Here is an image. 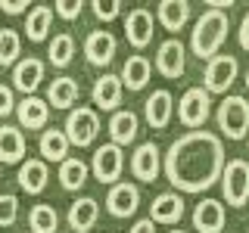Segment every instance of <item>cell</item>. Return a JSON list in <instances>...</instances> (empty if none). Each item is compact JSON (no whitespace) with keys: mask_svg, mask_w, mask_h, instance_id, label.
Returning <instances> with one entry per match:
<instances>
[{"mask_svg":"<svg viewBox=\"0 0 249 233\" xmlns=\"http://www.w3.org/2000/svg\"><path fill=\"white\" fill-rule=\"evenodd\" d=\"M224 146L212 131H190L165 152V177L181 193H202L224 174Z\"/></svg>","mask_w":249,"mask_h":233,"instance_id":"obj_1","label":"cell"},{"mask_svg":"<svg viewBox=\"0 0 249 233\" xmlns=\"http://www.w3.org/2000/svg\"><path fill=\"white\" fill-rule=\"evenodd\" d=\"M228 28H231V19L224 10H206L196 19V25H193V34H190V47L193 53H196L199 59H212L218 56V50H221L224 37H228Z\"/></svg>","mask_w":249,"mask_h":233,"instance_id":"obj_2","label":"cell"},{"mask_svg":"<svg viewBox=\"0 0 249 233\" xmlns=\"http://www.w3.org/2000/svg\"><path fill=\"white\" fill-rule=\"evenodd\" d=\"M218 128L224 137L231 140H243L249 137V100L246 97H228L218 106Z\"/></svg>","mask_w":249,"mask_h":233,"instance_id":"obj_3","label":"cell"},{"mask_svg":"<svg viewBox=\"0 0 249 233\" xmlns=\"http://www.w3.org/2000/svg\"><path fill=\"white\" fill-rule=\"evenodd\" d=\"M221 193H224V202H231L233 208H243L249 202V162L246 159H231L224 165Z\"/></svg>","mask_w":249,"mask_h":233,"instance_id":"obj_4","label":"cell"},{"mask_svg":"<svg viewBox=\"0 0 249 233\" xmlns=\"http://www.w3.org/2000/svg\"><path fill=\"white\" fill-rule=\"evenodd\" d=\"M100 134V115L90 106H78L66 118V137L72 146H90Z\"/></svg>","mask_w":249,"mask_h":233,"instance_id":"obj_5","label":"cell"},{"mask_svg":"<svg viewBox=\"0 0 249 233\" xmlns=\"http://www.w3.org/2000/svg\"><path fill=\"white\" fill-rule=\"evenodd\" d=\"M237 56H231V53H218L206 62V72H202V87L209 93H224L231 90V84L237 81Z\"/></svg>","mask_w":249,"mask_h":233,"instance_id":"obj_6","label":"cell"},{"mask_svg":"<svg viewBox=\"0 0 249 233\" xmlns=\"http://www.w3.org/2000/svg\"><path fill=\"white\" fill-rule=\"evenodd\" d=\"M209 112H212V100H209L206 87H190L181 97V106H178V118H181L184 128L199 131V124H206Z\"/></svg>","mask_w":249,"mask_h":233,"instance_id":"obj_7","label":"cell"},{"mask_svg":"<svg viewBox=\"0 0 249 233\" xmlns=\"http://www.w3.org/2000/svg\"><path fill=\"white\" fill-rule=\"evenodd\" d=\"M122 168H124V155H122V146L115 143H103L97 146V152H93V162H90V171L93 177H97L100 183H119L122 177Z\"/></svg>","mask_w":249,"mask_h":233,"instance_id":"obj_8","label":"cell"},{"mask_svg":"<svg viewBox=\"0 0 249 233\" xmlns=\"http://www.w3.org/2000/svg\"><path fill=\"white\" fill-rule=\"evenodd\" d=\"M187 66V50L178 37H168L165 44H159V53H156V72L165 78H181Z\"/></svg>","mask_w":249,"mask_h":233,"instance_id":"obj_9","label":"cell"},{"mask_svg":"<svg viewBox=\"0 0 249 233\" xmlns=\"http://www.w3.org/2000/svg\"><path fill=\"white\" fill-rule=\"evenodd\" d=\"M140 205V190L128 181H119L106 196V212L112 217H131Z\"/></svg>","mask_w":249,"mask_h":233,"instance_id":"obj_10","label":"cell"},{"mask_svg":"<svg viewBox=\"0 0 249 233\" xmlns=\"http://www.w3.org/2000/svg\"><path fill=\"white\" fill-rule=\"evenodd\" d=\"M153 13L146 10V6H137V10H131L124 16V37H128L131 47H137V50H143L146 44L153 41Z\"/></svg>","mask_w":249,"mask_h":233,"instance_id":"obj_11","label":"cell"},{"mask_svg":"<svg viewBox=\"0 0 249 233\" xmlns=\"http://www.w3.org/2000/svg\"><path fill=\"white\" fill-rule=\"evenodd\" d=\"M162 171V159H159V146L156 143H140L134 152H131V174L140 177V181H156Z\"/></svg>","mask_w":249,"mask_h":233,"instance_id":"obj_12","label":"cell"},{"mask_svg":"<svg viewBox=\"0 0 249 233\" xmlns=\"http://www.w3.org/2000/svg\"><path fill=\"white\" fill-rule=\"evenodd\" d=\"M224 221H228V215H224V205L218 199H202L193 208V227L199 233H221Z\"/></svg>","mask_w":249,"mask_h":233,"instance_id":"obj_13","label":"cell"},{"mask_svg":"<svg viewBox=\"0 0 249 233\" xmlns=\"http://www.w3.org/2000/svg\"><path fill=\"white\" fill-rule=\"evenodd\" d=\"M84 56L90 66H109L115 56V37L106 28H97L84 37Z\"/></svg>","mask_w":249,"mask_h":233,"instance_id":"obj_14","label":"cell"},{"mask_svg":"<svg viewBox=\"0 0 249 233\" xmlns=\"http://www.w3.org/2000/svg\"><path fill=\"white\" fill-rule=\"evenodd\" d=\"M122 90H124V84H122L119 75H103V78H97L90 97H93V103H97V109H103V112H119Z\"/></svg>","mask_w":249,"mask_h":233,"instance_id":"obj_15","label":"cell"},{"mask_svg":"<svg viewBox=\"0 0 249 233\" xmlns=\"http://www.w3.org/2000/svg\"><path fill=\"white\" fill-rule=\"evenodd\" d=\"M171 112H175V103H171V93L168 90H153L143 103V115H146V124L156 131H162L165 124L171 121Z\"/></svg>","mask_w":249,"mask_h":233,"instance_id":"obj_16","label":"cell"},{"mask_svg":"<svg viewBox=\"0 0 249 233\" xmlns=\"http://www.w3.org/2000/svg\"><path fill=\"white\" fill-rule=\"evenodd\" d=\"M184 217V199L178 193H159L150 205V221L153 224H178Z\"/></svg>","mask_w":249,"mask_h":233,"instance_id":"obj_17","label":"cell"},{"mask_svg":"<svg viewBox=\"0 0 249 233\" xmlns=\"http://www.w3.org/2000/svg\"><path fill=\"white\" fill-rule=\"evenodd\" d=\"M150 75H153V62L146 59V56H140V53H134V56H128L124 59V66H122V84L124 87H131V90H143L146 84H150Z\"/></svg>","mask_w":249,"mask_h":233,"instance_id":"obj_18","label":"cell"},{"mask_svg":"<svg viewBox=\"0 0 249 233\" xmlns=\"http://www.w3.org/2000/svg\"><path fill=\"white\" fill-rule=\"evenodd\" d=\"M41 78H44V62H41V59L28 56V59H19V62H16L13 84H16L22 93L35 97V90H37V84H41Z\"/></svg>","mask_w":249,"mask_h":233,"instance_id":"obj_19","label":"cell"},{"mask_svg":"<svg viewBox=\"0 0 249 233\" xmlns=\"http://www.w3.org/2000/svg\"><path fill=\"white\" fill-rule=\"evenodd\" d=\"M97 217H100L97 199L81 196V199L72 202V208H69V227H72L75 233H88L93 224H97Z\"/></svg>","mask_w":249,"mask_h":233,"instance_id":"obj_20","label":"cell"},{"mask_svg":"<svg viewBox=\"0 0 249 233\" xmlns=\"http://www.w3.org/2000/svg\"><path fill=\"white\" fill-rule=\"evenodd\" d=\"M25 162V134L19 128H0V165Z\"/></svg>","mask_w":249,"mask_h":233,"instance_id":"obj_21","label":"cell"},{"mask_svg":"<svg viewBox=\"0 0 249 233\" xmlns=\"http://www.w3.org/2000/svg\"><path fill=\"white\" fill-rule=\"evenodd\" d=\"M47 177H50V171H47V162L44 159H28L19 165V186L31 196H37V193H44L47 186Z\"/></svg>","mask_w":249,"mask_h":233,"instance_id":"obj_22","label":"cell"},{"mask_svg":"<svg viewBox=\"0 0 249 233\" xmlns=\"http://www.w3.org/2000/svg\"><path fill=\"white\" fill-rule=\"evenodd\" d=\"M16 115H19L22 128L37 131V128L47 124V118H50V106H47V100H41V97H25L19 106H16Z\"/></svg>","mask_w":249,"mask_h":233,"instance_id":"obj_23","label":"cell"},{"mask_svg":"<svg viewBox=\"0 0 249 233\" xmlns=\"http://www.w3.org/2000/svg\"><path fill=\"white\" fill-rule=\"evenodd\" d=\"M156 19H159V25L165 31H181L187 25V19H190V3H184V0H162L156 6Z\"/></svg>","mask_w":249,"mask_h":233,"instance_id":"obj_24","label":"cell"},{"mask_svg":"<svg viewBox=\"0 0 249 233\" xmlns=\"http://www.w3.org/2000/svg\"><path fill=\"white\" fill-rule=\"evenodd\" d=\"M69 137H66V131H59V128H47L44 134H41V143H37V150H41L44 155V162H66L69 159Z\"/></svg>","mask_w":249,"mask_h":233,"instance_id":"obj_25","label":"cell"},{"mask_svg":"<svg viewBox=\"0 0 249 233\" xmlns=\"http://www.w3.org/2000/svg\"><path fill=\"white\" fill-rule=\"evenodd\" d=\"M137 115L131 112V109H119V112H112V118H109V137H112L115 146H124L131 143V140L137 137Z\"/></svg>","mask_w":249,"mask_h":233,"instance_id":"obj_26","label":"cell"},{"mask_svg":"<svg viewBox=\"0 0 249 233\" xmlns=\"http://www.w3.org/2000/svg\"><path fill=\"white\" fill-rule=\"evenodd\" d=\"M78 100V81L75 78H56L47 87V106L56 109H72V103Z\"/></svg>","mask_w":249,"mask_h":233,"instance_id":"obj_27","label":"cell"},{"mask_svg":"<svg viewBox=\"0 0 249 233\" xmlns=\"http://www.w3.org/2000/svg\"><path fill=\"white\" fill-rule=\"evenodd\" d=\"M50 25H53V6H31L28 16H25V34L31 41H44L50 34Z\"/></svg>","mask_w":249,"mask_h":233,"instance_id":"obj_28","label":"cell"},{"mask_svg":"<svg viewBox=\"0 0 249 233\" xmlns=\"http://www.w3.org/2000/svg\"><path fill=\"white\" fill-rule=\"evenodd\" d=\"M28 227H31V233H56L59 212L53 205H47V202H37L28 215Z\"/></svg>","mask_w":249,"mask_h":233,"instance_id":"obj_29","label":"cell"},{"mask_svg":"<svg viewBox=\"0 0 249 233\" xmlns=\"http://www.w3.org/2000/svg\"><path fill=\"white\" fill-rule=\"evenodd\" d=\"M84 181H88V165L81 159H66L59 165V183L62 190H81Z\"/></svg>","mask_w":249,"mask_h":233,"instance_id":"obj_30","label":"cell"},{"mask_svg":"<svg viewBox=\"0 0 249 233\" xmlns=\"http://www.w3.org/2000/svg\"><path fill=\"white\" fill-rule=\"evenodd\" d=\"M50 62L56 68H66L69 62H72V56H75V41H72V34H56L50 41Z\"/></svg>","mask_w":249,"mask_h":233,"instance_id":"obj_31","label":"cell"},{"mask_svg":"<svg viewBox=\"0 0 249 233\" xmlns=\"http://www.w3.org/2000/svg\"><path fill=\"white\" fill-rule=\"evenodd\" d=\"M22 53V44H19V34L13 28H0V66H13Z\"/></svg>","mask_w":249,"mask_h":233,"instance_id":"obj_32","label":"cell"},{"mask_svg":"<svg viewBox=\"0 0 249 233\" xmlns=\"http://www.w3.org/2000/svg\"><path fill=\"white\" fill-rule=\"evenodd\" d=\"M19 217V199L13 193H0V227H13Z\"/></svg>","mask_w":249,"mask_h":233,"instance_id":"obj_33","label":"cell"},{"mask_svg":"<svg viewBox=\"0 0 249 233\" xmlns=\"http://www.w3.org/2000/svg\"><path fill=\"white\" fill-rule=\"evenodd\" d=\"M119 13H122L119 0H93V16H97L100 22H112Z\"/></svg>","mask_w":249,"mask_h":233,"instance_id":"obj_34","label":"cell"},{"mask_svg":"<svg viewBox=\"0 0 249 233\" xmlns=\"http://www.w3.org/2000/svg\"><path fill=\"white\" fill-rule=\"evenodd\" d=\"M56 16L66 19V22H72V19L81 16V3H78V0H59V3H56Z\"/></svg>","mask_w":249,"mask_h":233,"instance_id":"obj_35","label":"cell"},{"mask_svg":"<svg viewBox=\"0 0 249 233\" xmlns=\"http://www.w3.org/2000/svg\"><path fill=\"white\" fill-rule=\"evenodd\" d=\"M16 109V100H13V90L6 87V84H0V118L3 115H10Z\"/></svg>","mask_w":249,"mask_h":233,"instance_id":"obj_36","label":"cell"},{"mask_svg":"<svg viewBox=\"0 0 249 233\" xmlns=\"http://www.w3.org/2000/svg\"><path fill=\"white\" fill-rule=\"evenodd\" d=\"M0 10L10 13V16H19V13L28 10V0H6V3H0Z\"/></svg>","mask_w":249,"mask_h":233,"instance_id":"obj_37","label":"cell"},{"mask_svg":"<svg viewBox=\"0 0 249 233\" xmlns=\"http://www.w3.org/2000/svg\"><path fill=\"white\" fill-rule=\"evenodd\" d=\"M240 47L249 53V13L243 16V22H240Z\"/></svg>","mask_w":249,"mask_h":233,"instance_id":"obj_38","label":"cell"},{"mask_svg":"<svg viewBox=\"0 0 249 233\" xmlns=\"http://www.w3.org/2000/svg\"><path fill=\"white\" fill-rule=\"evenodd\" d=\"M131 233H156V224L150 221V217H143V221H137L134 227H131Z\"/></svg>","mask_w":249,"mask_h":233,"instance_id":"obj_39","label":"cell"},{"mask_svg":"<svg viewBox=\"0 0 249 233\" xmlns=\"http://www.w3.org/2000/svg\"><path fill=\"white\" fill-rule=\"evenodd\" d=\"M168 233H187V230H178V227H175V230H168Z\"/></svg>","mask_w":249,"mask_h":233,"instance_id":"obj_40","label":"cell"},{"mask_svg":"<svg viewBox=\"0 0 249 233\" xmlns=\"http://www.w3.org/2000/svg\"><path fill=\"white\" fill-rule=\"evenodd\" d=\"M246 90H249V72H246Z\"/></svg>","mask_w":249,"mask_h":233,"instance_id":"obj_41","label":"cell"},{"mask_svg":"<svg viewBox=\"0 0 249 233\" xmlns=\"http://www.w3.org/2000/svg\"><path fill=\"white\" fill-rule=\"evenodd\" d=\"M246 146H249V137H246Z\"/></svg>","mask_w":249,"mask_h":233,"instance_id":"obj_42","label":"cell"}]
</instances>
